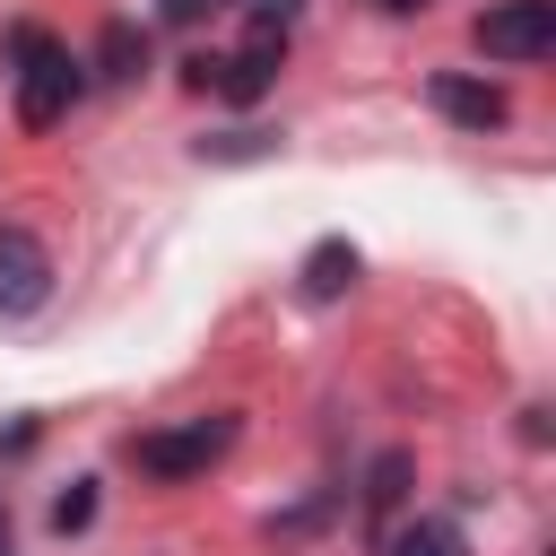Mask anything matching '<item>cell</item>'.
I'll list each match as a JSON object with an SVG mask.
<instances>
[{
  "instance_id": "12",
  "label": "cell",
  "mask_w": 556,
  "mask_h": 556,
  "mask_svg": "<svg viewBox=\"0 0 556 556\" xmlns=\"http://www.w3.org/2000/svg\"><path fill=\"white\" fill-rule=\"evenodd\" d=\"M200 156H269V130H226V139H200Z\"/></svg>"
},
{
  "instance_id": "7",
  "label": "cell",
  "mask_w": 556,
  "mask_h": 556,
  "mask_svg": "<svg viewBox=\"0 0 556 556\" xmlns=\"http://www.w3.org/2000/svg\"><path fill=\"white\" fill-rule=\"evenodd\" d=\"M356 269H365L356 243H348V235H321V243L304 252V269H295V295H304V304H339V295L356 287Z\"/></svg>"
},
{
  "instance_id": "4",
  "label": "cell",
  "mask_w": 556,
  "mask_h": 556,
  "mask_svg": "<svg viewBox=\"0 0 556 556\" xmlns=\"http://www.w3.org/2000/svg\"><path fill=\"white\" fill-rule=\"evenodd\" d=\"M43 295H52V252H43V235L35 226H0V313L17 321V313H43Z\"/></svg>"
},
{
  "instance_id": "10",
  "label": "cell",
  "mask_w": 556,
  "mask_h": 556,
  "mask_svg": "<svg viewBox=\"0 0 556 556\" xmlns=\"http://www.w3.org/2000/svg\"><path fill=\"white\" fill-rule=\"evenodd\" d=\"M96 61H104V78H139V70H148V35H139L130 17H113V26L96 35Z\"/></svg>"
},
{
  "instance_id": "2",
  "label": "cell",
  "mask_w": 556,
  "mask_h": 556,
  "mask_svg": "<svg viewBox=\"0 0 556 556\" xmlns=\"http://www.w3.org/2000/svg\"><path fill=\"white\" fill-rule=\"evenodd\" d=\"M235 434H243V417H235V408H208V417H182V426H156V434H139V443H130V460H139V478H156V486H182V478L217 469V460L235 452Z\"/></svg>"
},
{
  "instance_id": "13",
  "label": "cell",
  "mask_w": 556,
  "mask_h": 556,
  "mask_svg": "<svg viewBox=\"0 0 556 556\" xmlns=\"http://www.w3.org/2000/svg\"><path fill=\"white\" fill-rule=\"evenodd\" d=\"M200 9H217V0H156V17H165V26H191Z\"/></svg>"
},
{
  "instance_id": "14",
  "label": "cell",
  "mask_w": 556,
  "mask_h": 556,
  "mask_svg": "<svg viewBox=\"0 0 556 556\" xmlns=\"http://www.w3.org/2000/svg\"><path fill=\"white\" fill-rule=\"evenodd\" d=\"M0 556H17V530H9V504H0Z\"/></svg>"
},
{
  "instance_id": "9",
  "label": "cell",
  "mask_w": 556,
  "mask_h": 556,
  "mask_svg": "<svg viewBox=\"0 0 556 556\" xmlns=\"http://www.w3.org/2000/svg\"><path fill=\"white\" fill-rule=\"evenodd\" d=\"M374 547H382V556H469V530H460L452 513H417L408 530H382Z\"/></svg>"
},
{
  "instance_id": "5",
  "label": "cell",
  "mask_w": 556,
  "mask_h": 556,
  "mask_svg": "<svg viewBox=\"0 0 556 556\" xmlns=\"http://www.w3.org/2000/svg\"><path fill=\"white\" fill-rule=\"evenodd\" d=\"M278 43H287V35H252V43H243V52H226V61H208V52H200V61H191V87H217L226 104H261V96H269V78H278Z\"/></svg>"
},
{
  "instance_id": "6",
  "label": "cell",
  "mask_w": 556,
  "mask_h": 556,
  "mask_svg": "<svg viewBox=\"0 0 556 556\" xmlns=\"http://www.w3.org/2000/svg\"><path fill=\"white\" fill-rule=\"evenodd\" d=\"M426 104H434L443 122H460V130H504V96H495L486 78H460V70H434V78H426Z\"/></svg>"
},
{
  "instance_id": "8",
  "label": "cell",
  "mask_w": 556,
  "mask_h": 556,
  "mask_svg": "<svg viewBox=\"0 0 556 556\" xmlns=\"http://www.w3.org/2000/svg\"><path fill=\"white\" fill-rule=\"evenodd\" d=\"M408 478H417V460H408L400 443H391V452H374V469H365V539H382V530H391V513H400Z\"/></svg>"
},
{
  "instance_id": "11",
  "label": "cell",
  "mask_w": 556,
  "mask_h": 556,
  "mask_svg": "<svg viewBox=\"0 0 556 556\" xmlns=\"http://www.w3.org/2000/svg\"><path fill=\"white\" fill-rule=\"evenodd\" d=\"M87 521H96V478H78L70 495H52V530H61V539H70V530H87Z\"/></svg>"
},
{
  "instance_id": "3",
  "label": "cell",
  "mask_w": 556,
  "mask_h": 556,
  "mask_svg": "<svg viewBox=\"0 0 556 556\" xmlns=\"http://www.w3.org/2000/svg\"><path fill=\"white\" fill-rule=\"evenodd\" d=\"M469 35H478V52H486V61L530 70V61H547V52H556V0H495Z\"/></svg>"
},
{
  "instance_id": "1",
  "label": "cell",
  "mask_w": 556,
  "mask_h": 556,
  "mask_svg": "<svg viewBox=\"0 0 556 556\" xmlns=\"http://www.w3.org/2000/svg\"><path fill=\"white\" fill-rule=\"evenodd\" d=\"M9 61H17V130H52V122H70V104H78V61L43 35V26H9Z\"/></svg>"
},
{
  "instance_id": "15",
  "label": "cell",
  "mask_w": 556,
  "mask_h": 556,
  "mask_svg": "<svg viewBox=\"0 0 556 556\" xmlns=\"http://www.w3.org/2000/svg\"><path fill=\"white\" fill-rule=\"evenodd\" d=\"M382 9H391V17H408V9H426V0H382Z\"/></svg>"
}]
</instances>
